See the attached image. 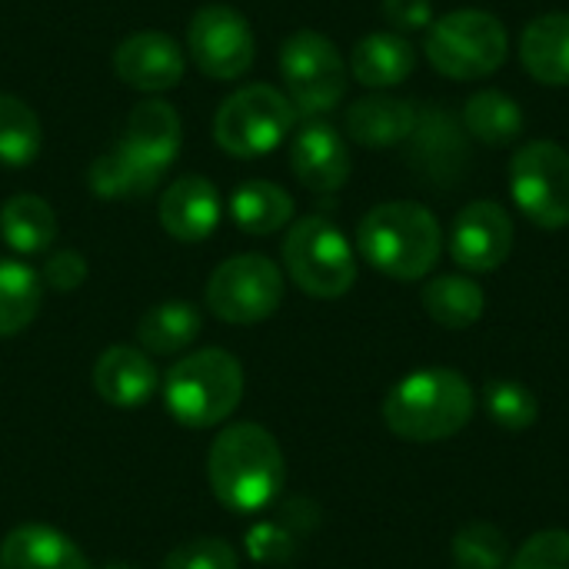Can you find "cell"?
<instances>
[{
	"label": "cell",
	"mask_w": 569,
	"mask_h": 569,
	"mask_svg": "<svg viewBox=\"0 0 569 569\" xmlns=\"http://www.w3.org/2000/svg\"><path fill=\"white\" fill-rule=\"evenodd\" d=\"M207 480L213 497L230 513H260L280 497L287 483L283 450L267 427L230 423L210 443Z\"/></svg>",
	"instance_id": "1"
},
{
	"label": "cell",
	"mask_w": 569,
	"mask_h": 569,
	"mask_svg": "<svg viewBox=\"0 0 569 569\" xmlns=\"http://www.w3.org/2000/svg\"><path fill=\"white\" fill-rule=\"evenodd\" d=\"M477 400L463 373L430 367L403 377L383 400V423L410 443H437L457 437L473 420Z\"/></svg>",
	"instance_id": "2"
},
{
	"label": "cell",
	"mask_w": 569,
	"mask_h": 569,
	"mask_svg": "<svg viewBox=\"0 0 569 569\" xmlns=\"http://www.w3.org/2000/svg\"><path fill=\"white\" fill-rule=\"evenodd\" d=\"M360 257L393 277V280H420L427 277L443 250V233L437 217L413 200H393L373 207L357 227Z\"/></svg>",
	"instance_id": "3"
},
{
	"label": "cell",
	"mask_w": 569,
	"mask_h": 569,
	"mask_svg": "<svg viewBox=\"0 0 569 569\" xmlns=\"http://www.w3.org/2000/svg\"><path fill=\"white\" fill-rule=\"evenodd\" d=\"M160 390L177 423L190 430H207L223 423L240 407L243 367L230 350H193L167 370Z\"/></svg>",
	"instance_id": "4"
},
{
	"label": "cell",
	"mask_w": 569,
	"mask_h": 569,
	"mask_svg": "<svg viewBox=\"0 0 569 569\" xmlns=\"http://www.w3.org/2000/svg\"><path fill=\"white\" fill-rule=\"evenodd\" d=\"M427 60L450 80H483L503 67L510 33L487 10H453L427 27Z\"/></svg>",
	"instance_id": "5"
},
{
	"label": "cell",
	"mask_w": 569,
	"mask_h": 569,
	"mask_svg": "<svg viewBox=\"0 0 569 569\" xmlns=\"http://www.w3.org/2000/svg\"><path fill=\"white\" fill-rule=\"evenodd\" d=\"M297 123V110L270 83H250L230 93L213 117V140L223 153L257 160L277 150Z\"/></svg>",
	"instance_id": "6"
},
{
	"label": "cell",
	"mask_w": 569,
	"mask_h": 569,
	"mask_svg": "<svg viewBox=\"0 0 569 569\" xmlns=\"http://www.w3.org/2000/svg\"><path fill=\"white\" fill-rule=\"evenodd\" d=\"M287 277L317 300H337L357 283V257L350 240L327 217H303L283 240Z\"/></svg>",
	"instance_id": "7"
},
{
	"label": "cell",
	"mask_w": 569,
	"mask_h": 569,
	"mask_svg": "<svg viewBox=\"0 0 569 569\" xmlns=\"http://www.w3.org/2000/svg\"><path fill=\"white\" fill-rule=\"evenodd\" d=\"M280 73L287 100L297 113L320 117L347 93V63L333 40L317 30H297L280 47Z\"/></svg>",
	"instance_id": "8"
},
{
	"label": "cell",
	"mask_w": 569,
	"mask_h": 569,
	"mask_svg": "<svg viewBox=\"0 0 569 569\" xmlns=\"http://www.w3.org/2000/svg\"><path fill=\"white\" fill-rule=\"evenodd\" d=\"M207 307L223 323L250 327L273 317L283 303V273L263 253L223 260L207 280Z\"/></svg>",
	"instance_id": "9"
},
{
	"label": "cell",
	"mask_w": 569,
	"mask_h": 569,
	"mask_svg": "<svg viewBox=\"0 0 569 569\" xmlns=\"http://www.w3.org/2000/svg\"><path fill=\"white\" fill-rule=\"evenodd\" d=\"M510 193L520 213L543 227L569 223V153L553 140H530L510 160Z\"/></svg>",
	"instance_id": "10"
},
{
	"label": "cell",
	"mask_w": 569,
	"mask_h": 569,
	"mask_svg": "<svg viewBox=\"0 0 569 569\" xmlns=\"http://www.w3.org/2000/svg\"><path fill=\"white\" fill-rule=\"evenodd\" d=\"M190 60L213 80H237L253 67V33L243 13L223 3L200 7L187 30Z\"/></svg>",
	"instance_id": "11"
},
{
	"label": "cell",
	"mask_w": 569,
	"mask_h": 569,
	"mask_svg": "<svg viewBox=\"0 0 569 569\" xmlns=\"http://www.w3.org/2000/svg\"><path fill=\"white\" fill-rule=\"evenodd\" d=\"M513 250V220L493 200L467 203L450 233V253L467 273H493Z\"/></svg>",
	"instance_id": "12"
},
{
	"label": "cell",
	"mask_w": 569,
	"mask_h": 569,
	"mask_svg": "<svg viewBox=\"0 0 569 569\" xmlns=\"http://www.w3.org/2000/svg\"><path fill=\"white\" fill-rule=\"evenodd\" d=\"M470 147L457 117L443 107L417 110V127L407 140L410 167L433 187H453L467 167Z\"/></svg>",
	"instance_id": "13"
},
{
	"label": "cell",
	"mask_w": 569,
	"mask_h": 569,
	"mask_svg": "<svg viewBox=\"0 0 569 569\" xmlns=\"http://www.w3.org/2000/svg\"><path fill=\"white\" fill-rule=\"evenodd\" d=\"M117 77L143 93H163L183 77V50L160 30H140L113 50Z\"/></svg>",
	"instance_id": "14"
},
{
	"label": "cell",
	"mask_w": 569,
	"mask_h": 569,
	"mask_svg": "<svg viewBox=\"0 0 569 569\" xmlns=\"http://www.w3.org/2000/svg\"><path fill=\"white\" fill-rule=\"evenodd\" d=\"M290 170L313 193H337L350 180V150L340 130L307 120L290 143Z\"/></svg>",
	"instance_id": "15"
},
{
	"label": "cell",
	"mask_w": 569,
	"mask_h": 569,
	"mask_svg": "<svg viewBox=\"0 0 569 569\" xmlns=\"http://www.w3.org/2000/svg\"><path fill=\"white\" fill-rule=\"evenodd\" d=\"M93 390L113 410H137L160 390V373L150 353L117 343L93 363Z\"/></svg>",
	"instance_id": "16"
},
{
	"label": "cell",
	"mask_w": 569,
	"mask_h": 569,
	"mask_svg": "<svg viewBox=\"0 0 569 569\" xmlns=\"http://www.w3.org/2000/svg\"><path fill=\"white\" fill-rule=\"evenodd\" d=\"M220 193L207 177H180L160 197V227L180 243H200L220 227Z\"/></svg>",
	"instance_id": "17"
},
{
	"label": "cell",
	"mask_w": 569,
	"mask_h": 569,
	"mask_svg": "<svg viewBox=\"0 0 569 569\" xmlns=\"http://www.w3.org/2000/svg\"><path fill=\"white\" fill-rule=\"evenodd\" d=\"M180 143H183V130H180V117L170 103L143 100L130 110L120 147L130 150L140 163H147L157 173H167V167L180 153Z\"/></svg>",
	"instance_id": "18"
},
{
	"label": "cell",
	"mask_w": 569,
	"mask_h": 569,
	"mask_svg": "<svg viewBox=\"0 0 569 569\" xmlns=\"http://www.w3.org/2000/svg\"><path fill=\"white\" fill-rule=\"evenodd\" d=\"M0 569H90V560L67 533L47 523H23L3 537Z\"/></svg>",
	"instance_id": "19"
},
{
	"label": "cell",
	"mask_w": 569,
	"mask_h": 569,
	"mask_svg": "<svg viewBox=\"0 0 569 569\" xmlns=\"http://www.w3.org/2000/svg\"><path fill=\"white\" fill-rule=\"evenodd\" d=\"M520 63L537 83L569 87V13H543L523 27Z\"/></svg>",
	"instance_id": "20"
},
{
	"label": "cell",
	"mask_w": 569,
	"mask_h": 569,
	"mask_svg": "<svg viewBox=\"0 0 569 569\" xmlns=\"http://www.w3.org/2000/svg\"><path fill=\"white\" fill-rule=\"evenodd\" d=\"M417 127V107L400 97L370 93L350 103L347 133L363 147H397L407 143Z\"/></svg>",
	"instance_id": "21"
},
{
	"label": "cell",
	"mask_w": 569,
	"mask_h": 569,
	"mask_svg": "<svg viewBox=\"0 0 569 569\" xmlns=\"http://www.w3.org/2000/svg\"><path fill=\"white\" fill-rule=\"evenodd\" d=\"M413 70H417V50L403 33H390V30L367 33L363 40H357L350 53V73L373 90L397 87Z\"/></svg>",
	"instance_id": "22"
},
{
	"label": "cell",
	"mask_w": 569,
	"mask_h": 569,
	"mask_svg": "<svg viewBox=\"0 0 569 569\" xmlns=\"http://www.w3.org/2000/svg\"><path fill=\"white\" fill-rule=\"evenodd\" d=\"M203 330V317L187 300H163L150 307L137 323L140 350L150 357H177L183 353Z\"/></svg>",
	"instance_id": "23"
},
{
	"label": "cell",
	"mask_w": 569,
	"mask_h": 569,
	"mask_svg": "<svg viewBox=\"0 0 569 569\" xmlns=\"http://www.w3.org/2000/svg\"><path fill=\"white\" fill-rule=\"evenodd\" d=\"M230 220L250 237H270L293 220V197L270 180H247L230 193Z\"/></svg>",
	"instance_id": "24"
},
{
	"label": "cell",
	"mask_w": 569,
	"mask_h": 569,
	"mask_svg": "<svg viewBox=\"0 0 569 569\" xmlns=\"http://www.w3.org/2000/svg\"><path fill=\"white\" fill-rule=\"evenodd\" d=\"M0 237L17 253H43L57 240V213L43 197L17 193L0 207Z\"/></svg>",
	"instance_id": "25"
},
{
	"label": "cell",
	"mask_w": 569,
	"mask_h": 569,
	"mask_svg": "<svg viewBox=\"0 0 569 569\" xmlns=\"http://www.w3.org/2000/svg\"><path fill=\"white\" fill-rule=\"evenodd\" d=\"M423 307L433 323L447 330H467L483 317L487 297L477 280L460 273H443L423 287Z\"/></svg>",
	"instance_id": "26"
},
{
	"label": "cell",
	"mask_w": 569,
	"mask_h": 569,
	"mask_svg": "<svg viewBox=\"0 0 569 569\" xmlns=\"http://www.w3.org/2000/svg\"><path fill=\"white\" fill-rule=\"evenodd\" d=\"M43 303V277L20 263V260H0V337L23 333Z\"/></svg>",
	"instance_id": "27"
},
{
	"label": "cell",
	"mask_w": 569,
	"mask_h": 569,
	"mask_svg": "<svg viewBox=\"0 0 569 569\" xmlns=\"http://www.w3.org/2000/svg\"><path fill=\"white\" fill-rule=\"evenodd\" d=\"M463 130L490 147L513 143L523 133V107L503 90H480L463 107Z\"/></svg>",
	"instance_id": "28"
},
{
	"label": "cell",
	"mask_w": 569,
	"mask_h": 569,
	"mask_svg": "<svg viewBox=\"0 0 569 569\" xmlns=\"http://www.w3.org/2000/svg\"><path fill=\"white\" fill-rule=\"evenodd\" d=\"M163 173L150 170L147 163H140L130 150H123L120 143L107 153H100L90 163V190L103 200H127V197H143L157 187Z\"/></svg>",
	"instance_id": "29"
},
{
	"label": "cell",
	"mask_w": 569,
	"mask_h": 569,
	"mask_svg": "<svg viewBox=\"0 0 569 569\" xmlns=\"http://www.w3.org/2000/svg\"><path fill=\"white\" fill-rule=\"evenodd\" d=\"M43 143L37 113L13 93H0V163L27 167L37 160Z\"/></svg>",
	"instance_id": "30"
},
{
	"label": "cell",
	"mask_w": 569,
	"mask_h": 569,
	"mask_svg": "<svg viewBox=\"0 0 569 569\" xmlns=\"http://www.w3.org/2000/svg\"><path fill=\"white\" fill-rule=\"evenodd\" d=\"M483 410L500 430L520 433V430H530L537 423L540 400L533 397L530 387H523L517 380H490L483 387Z\"/></svg>",
	"instance_id": "31"
},
{
	"label": "cell",
	"mask_w": 569,
	"mask_h": 569,
	"mask_svg": "<svg viewBox=\"0 0 569 569\" xmlns=\"http://www.w3.org/2000/svg\"><path fill=\"white\" fill-rule=\"evenodd\" d=\"M453 563L457 569H507L510 540L493 523H470L453 537Z\"/></svg>",
	"instance_id": "32"
},
{
	"label": "cell",
	"mask_w": 569,
	"mask_h": 569,
	"mask_svg": "<svg viewBox=\"0 0 569 569\" xmlns=\"http://www.w3.org/2000/svg\"><path fill=\"white\" fill-rule=\"evenodd\" d=\"M163 569H240V557L220 537H197L173 547L163 560Z\"/></svg>",
	"instance_id": "33"
},
{
	"label": "cell",
	"mask_w": 569,
	"mask_h": 569,
	"mask_svg": "<svg viewBox=\"0 0 569 569\" xmlns=\"http://www.w3.org/2000/svg\"><path fill=\"white\" fill-rule=\"evenodd\" d=\"M507 569H569V533L567 530H543L533 533Z\"/></svg>",
	"instance_id": "34"
},
{
	"label": "cell",
	"mask_w": 569,
	"mask_h": 569,
	"mask_svg": "<svg viewBox=\"0 0 569 569\" xmlns=\"http://www.w3.org/2000/svg\"><path fill=\"white\" fill-rule=\"evenodd\" d=\"M247 553L257 563H287L297 553V533L287 523H257L247 533Z\"/></svg>",
	"instance_id": "35"
},
{
	"label": "cell",
	"mask_w": 569,
	"mask_h": 569,
	"mask_svg": "<svg viewBox=\"0 0 569 569\" xmlns=\"http://www.w3.org/2000/svg\"><path fill=\"white\" fill-rule=\"evenodd\" d=\"M43 280L60 293L77 290L87 280V260L77 250H57L43 267Z\"/></svg>",
	"instance_id": "36"
},
{
	"label": "cell",
	"mask_w": 569,
	"mask_h": 569,
	"mask_svg": "<svg viewBox=\"0 0 569 569\" xmlns=\"http://www.w3.org/2000/svg\"><path fill=\"white\" fill-rule=\"evenodd\" d=\"M383 17L397 30H427L433 23V0H383Z\"/></svg>",
	"instance_id": "37"
},
{
	"label": "cell",
	"mask_w": 569,
	"mask_h": 569,
	"mask_svg": "<svg viewBox=\"0 0 569 569\" xmlns=\"http://www.w3.org/2000/svg\"><path fill=\"white\" fill-rule=\"evenodd\" d=\"M103 569H137V567H130V563H107Z\"/></svg>",
	"instance_id": "38"
}]
</instances>
